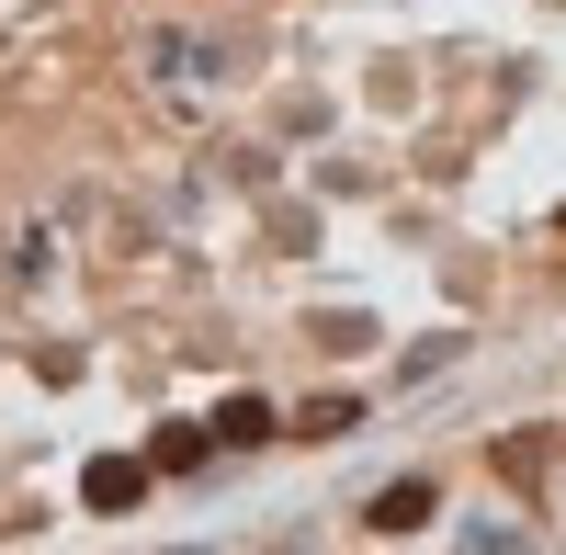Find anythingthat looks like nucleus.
I'll list each match as a JSON object with an SVG mask.
<instances>
[{
	"mask_svg": "<svg viewBox=\"0 0 566 555\" xmlns=\"http://www.w3.org/2000/svg\"><path fill=\"white\" fill-rule=\"evenodd\" d=\"M80 499L91 511H136V499H148V465H136V453H103V465L80 477Z\"/></svg>",
	"mask_w": 566,
	"mask_h": 555,
	"instance_id": "f257e3e1",
	"label": "nucleus"
},
{
	"mask_svg": "<svg viewBox=\"0 0 566 555\" xmlns=\"http://www.w3.org/2000/svg\"><path fill=\"white\" fill-rule=\"evenodd\" d=\"M216 431H227V442H272V408H261V397H239V408H227Z\"/></svg>",
	"mask_w": 566,
	"mask_h": 555,
	"instance_id": "7ed1b4c3",
	"label": "nucleus"
},
{
	"mask_svg": "<svg viewBox=\"0 0 566 555\" xmlns=\"http://www.w3.org/2000/svg\"><path fill=\"white\" fill-rule=\"evenodd\" d=\"M374 522H386V533H419V522H431V488H386V499H374Z\"/></svg>",
	"mask_w": 566,
	"mask_h": 555,
	"instance_id": "f03ea898",
	"label": "nucleus"
}]
</instances>
